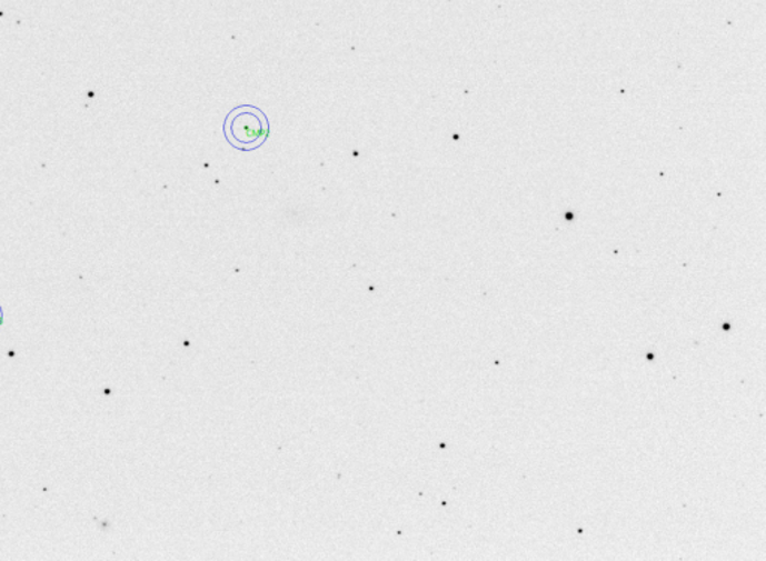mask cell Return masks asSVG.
<instances>
[{
  "label": "cell",
  "mask_w": 766,
  "mask_h": 561,
  "mask_svg": "<svg viewBox=\"0 0 766 561\" xmlns=\"http://www.w3.org/2000/svg\"><path fill=\"white\" fill-rule=\"evenodd\" d=\"M268 132L270 124L266 114L249 106L238 107L229 112L223 124L225 138L241 152H252L261 147L267 140Z\"/></svg>",
  "instance_id": "cell-1"
},
{
  "label": "cell",
  "mask_w": 766,
  "mask_h": 561,
  "mask_svg": "<svg viewBox=\"0 0 766 561\" xmlns=\"http://www.w3.org/2000/svg\"><path fill=\"white\" fill-rule=\"evenodd\" d=\"M0 325H2V309H0Z\"/></svg>",
  "instance_id": "cell-2"
}]
</instances>
